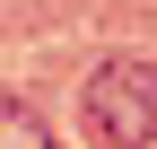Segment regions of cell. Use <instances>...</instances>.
Returning a JSON list of instances; mask_svg holds the SVG:
<instances>
[{
  "instance_id": "7a4b0ae2",
  "label": "cell",
  "mask_w": 157,
  "mask_h": 149,
  "mask_svg": "<svg viewBox=\"0 0 157 149\" xmlns=\"http://www.w3.org/2000/svg\"><path fill=\"white\" fill-rule=\"evenodd\" d=\"M0 149H61V140L44 132V114L26 97H0Z\"/></svg>"
},
{
  "instance_id": "6da1fadb",
  "label": "cell",
  "mask_w": 157,
  "mask_h": 149,
  "mask_svg": "<svg viewBox=\"0 0 157 149\" xmlns=\"http://www.w3.org/2000/svg\"><path fill=\"white\" fill-rule=\"evenodd\" d=\"M78 123H87L105 149H140L157 132V62H105L87 88H78Z\"/></svg>"
}]
</instances>
